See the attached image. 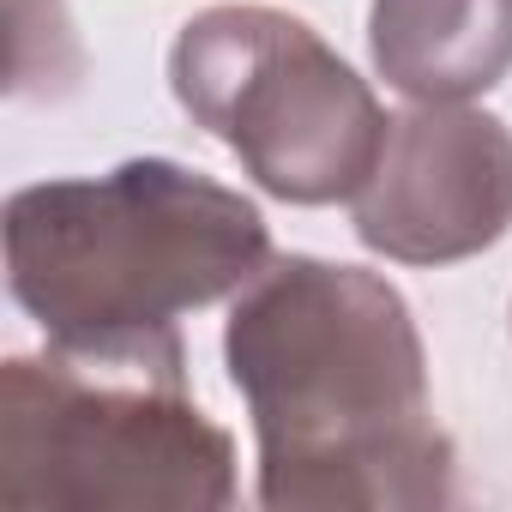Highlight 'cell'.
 <instances>
[{
    "mask_svg": "<svg viewBox=\"0 0 512 512\" xmlns=\"http://www.w3.org/2000/svg\"><path fill=\"white\" fill-rule=\"evenodd\" d=\"M223 362L260 440V506L422 512L458 494L422 332L380 272L284 253L235 296Z\"/></svg>",
    "mask_w": 512,
    "mask_h": 512,
    "instance_id": "obj_1",
    "label": "cell"
},
{
    "mask_svg": "<svg viewBox=\"0 0 512 512\" xmlns=\"http://www.w3.org/2000/svg\"><path fill=\"white\" fill-rule=\"evenodd\" d=\"M266 266L260 205L169 157L37 181L7 199V290L55 350L169 344L181 314L241 296Z\"/></svg>",
    "mask_w": 512,
    "mask_h": 512,
    "instance_id": "obj_2",
    "label": "cell"
},
{
    "mask_svg": "<svg viewBox=\"0 0 512 512\" xmlns=\"http://www.w3.org/2000/svg\"><path fill=\"white\" fill-rule=\"evenodd\" d=\"M235 440L193 404L181 338L151 350L13 356L0 374V506L217 512Z\"/></svg>",
    "mask_w": 512,
    "mask_h": 512,
    "instance_id": "obj_3",
    "label": "cell"
},
{
    "mask_svg": "<svg viewBox=\"0 0 512 512\" xmlns=\"http://www.w3.org/2000/svg\"><path fill=\"white\" fill-rule=\"evenodd\" d=\"M169 85L193 127L223 139L284 205L356 199L392 127L356 67L278 7H205L187 19Z\"/></svg>",
    "mask_w": 512,
    "mask_h": 512,
    "instance_id": "obj_4",
    "label": "cell"
},
{
    "mask_svg": "<svg viewBox=\"0 0 512 512\" xmlns=\"http://www.w3.org/2000/svg\"><path fill=\"white\" fill-rule=\"evenodd\" d=\"M362 247L398 266H452L512 229V133L470 103H416L386 127L350 199Z\"/></svg>",
    "mask_w": 512,
    "mask_h": 512,
    "instance_id": "obj_5",
    "label": "cell"
},
{
    "mask_svg": "<svg viewBox=\"0 0 512 512\" xmlns=\"http://www.w3.org/2000/svg\"><path fill=\"white\" fill-rule=\"evenodd\" d=\"M368 49L410 103H470L512 73V0H374Z\"/></svg>",
    "mask_w": 512,
    "mask_h": 512,
    "instance_id": "obj_6",
    "label": "cell"
}]
</instances>
